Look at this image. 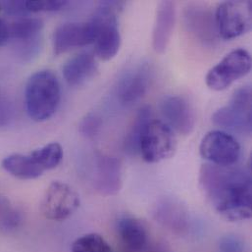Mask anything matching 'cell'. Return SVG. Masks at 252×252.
I'll return each instance as SVG.
<instances>
[{"instance_id": "obj_1", "label": "cell", "mask_w": 252, "mask_h": 252, "mask_svg": "<svg viewBox=\"0 0 252 252\" xmlns=\"http://www.w3.org/2000/svg\"><path fill=\"white\" fill-rule=\"evenodd\" d=\"M200 189L214 210L237 222L252 217V175L250 169L202 165Z\"/></svg>"}, {"instance_id": "obj_2", "label": "cell", "mask_w": 252, "mask_h": 252, "mask_svg": "<svg viewBox=\"0 0 252 252\" xmlns=\"http://www.w3.org/2000/svg\"><path fill=\"white\" fill-rule=\"evenodd\" d=\"M60 95V84L54 73L48 70L34 73L25 89V103L30 118L36 122L48 120L56 112Z\"/></svg>"}, {"instance_id": "obj_3", "label": "cell", "mask_w": 252, "mask_h": 252, "mask_svg": "<svg viewBox=\"0 0 252 252\" xmlns=\"http://www.w3.org/2000/svg\"><path fill=\"white\" fill-rule=\"evenodd\" d=\"M63 159V149L57 142L48 143L28 154L14 153L2 161L6 172L21 180H33L57 167Z\"/></svg>"}, {"instance_id": "obj_4", "label": "cell", "mask_w": 252, "mask_h": 252, "mask_svg": "<svg viewBox=\"0 0 252 252\" xmlns=\"http://www.w3.org/2000/svg\"><path fill=\"white\" fill-rule=\"evenodd\" d=\"M123 6L124 2L119 1L101 2L90 20L95 32V53L102 60H111L120 49L121 34L117 15Z\"/></svg>"}, {"instance_id": "obj_5", "label": "cell", "mask_w": 252, "mask_h": 252, "mask_svg": "<svg viewBox=\"0 0 252 252\" xmlns=\"http://www.w3.org/2000/svg\"><path fill=\"white\" fill-rule=\"evenodd\" d=\"M177 149L174 130L165 122L151 120L145 127L138 143V151L144 161L159 163L172 157Z\"/></svg>"}, {"instance_id": "obj_6", "label": "cell", "mask_w": 252, "mask_h": 252, "mask_svg": "<svg viewBox=\"0 0 252 252\" xmlns=\"http://www.w3.org/2000/svg\"><path fill=\"white\" fill-rule=\"evenodd\" d=\"M212 121L215 125L242 134H251L252 128V89L237 90L229 105L217 110Z\"/></svg>"}, {"instance_id": "obj_7", "label": "cell", "mask_w": 252, "mask_h": 252, "mask_svg": "<svg viewBox=\"0 0 252 252\" xmlns=\"http://www.w3.org/2000/svg\"><path fill=\"white\" fill-rule=\"evenodd\" d=\"M252 70V57L243 48L227 54L206 75L205 82L209 89L220 92L228 89L236 81L247 76Z\"/></svg>"}, {"instance_id": "obj_8", "label": "cell", "mask_w": 252, "mask_h": 252, "mask_svg": "<svg viewBox=\"0 0 252 252\" xmlns=\"http://www.w3.org/2000/svg\"><path fill=\"white\" fill-rule=\"evenodd\" d=\"M218 34L231 40L247 33L252 27V3L227 1L221 3L215 12Z\"/></svg>"}, {"instance_id": "obj_9", "label": "cell", "mask_w": 252, "mask_h": 252, "mask_svg": "<svg viewBox=\"0 0 252 252\" xmlns=\"http://www.w3.org/2000/svg\"><path fill=\"white\" fill-rule=\"evenodd\" d=\"M79 206V193L70 185L56 181L50 184L44 193L41 212L49 220L64 221L72 216Z\"/></svg>"}, {"instance_id": "obj_10", "label": "cell", "mask_w": 252, "mask_h": 252, "mask_svg": "<svg viewBox=\"0 0 252 252\" xmlns=\"http://www.w3.org/2000/svg\"><path fill=\"white\" fill-rule=\"evenodd\" d=\"M199 151L210 164L231 167L240 159L241 145L233 135L222 130H212L202 138Z\"/></svg>"}, {"instance_id": "obj_11", "label": "cell", "mask_w": 252, "mask_h": 252, "mask_svg": "<svg viewBox=\"0 0 252 252\" xmlns=\"http://www.w3.org/2000/svg\"><path fill=\"white\" fill-rule=\"evenodd\" d=\"M43 23L36 18H21L9 27V39L24 61L35 57L41 47Z\"/></svg>"}, {"instance_id": "obj_12", "label": "cell", "mask_w": 252, "mask_h": 252, "mask_svg": "<svg viewBox=\"0 0 252 252\" xmlns=\"http://www.w3.org/2000/svg\"><path fill=\"white\" fill-rule=\"evenodd\" d=\"M95 32L91 21L86 23H64L53 33L55 55L66 53L74 48L94 43Z\"/></svg>"}, {"instance_id": "obj_13", "label": "cell", "mask_w": 252, "mask_h": 252, "mask_svg": "<svg viewBox=\"0 0 252 252\" xmlns=\"http://www.w3.org/2000/svg\"><path fill=\"white\" fill-rule=\"evenodd\" d=\"M161 111L167 125L183 135L190 134L195 126V115L191 105L182 96L171 95L163 99Z\"/></svg>"}, {"instance_id": "obj_14", "label": "cell", "mask_w": 252, "mask_h": 252, "mask_svg": "<svg viewBox=\"0 0 252 252\" xmlns=\"http://www.w3.org/2000/svg\"><path fill=\"white\" fill-rule=\"evenodd\" d=\"M122 166L110 155L98 154L95 160L94 188L102 195H116L122 189Z\"/></svg>"}, {"instance_id": "obj_15", "label": "cell", "mask_w": 252, "mask_h": 252, "mask_svg": "<svg viewBox=\"0 0 252 252\" xmlns=\"http://www.w3.org/2000/svg\"><path fill=\"white\" fill-rule=\"evenodd\" d=\"M176 21L175 3L162 1L159 3L152 31V47L156 53H164L169 45Z\"/></svg>"}, {"instance_id": "obj_16", "label": "cell", "mask_w": 252, "mask_h": 252, "mask_svg": "<svg viewBox=\"0 0 252 252\" xmlns=\"http://www.w3.org/2000/svg\"><path fill=\"white\" fill-rule=\"evenodd\" d=\"M185 25L188 32L203 43H213L217 38L215 17L203 7H189L185 12Z\"/></svg>"}, {"instance_id": "obj_17", "label": "cell", "mask_w": 252, "mask_h": 252, "mask_svg": "<svg viewBox=\"0 0 252 252\" xmlns=\"http://www.w3.org/2000/svg\"><path fill=\"white\" fill-rule=\"evenodd\" d=\"M150 81V70L146 65L139 66L127 73L119 82L117 94L124 104H131L138 101L146 94Z\"/></svg>"}, {"instance_id": "obj_18", "label": "cell", "mask_w": 252, "mask_h": 252, "mask_svg": "<svg viewBox=\"0 0 252 252\" xmlns=\"http://www.w3.org/2000/svg\"><path fill=\"white\" fill-rule=\"evenodd\" d=\"M98 72V65L90 53H80L69 59L63 67L66 82L73 87L82 86L92 80Z\"/></svg>"}, {"instance_id": "obj_19", "label": "cell", "mask_w": 252, "mask_h": 252, "mask_svg": "<svg viewBox=\"0 0 252 252\" xmlns=\"http://www.w3.org/2000/svg\"><path fill=\"white\" fill-rule=\"evenodd\" d=\"M154 219L162 226L175 232H181L188 225V212L175 199L163 198L159 200L152 211Z\"/></svg>"}, {"instance_id": "obj_20", "label": "cell", "mask_w": 252, "mask_h": 252, "mask_svg": "<svg viewBox=\"0 0 252 252\" xmlns=\"http://www.w3.org/2000/svg\"><path fill=\"white\" fill-rule=\"evenodd\" d=\"M118 233L126 252H143L147 249L148 234L140 220L131 216L121 218Z\"/></svg>"}, {"instance_id": "obj_21", "label": "cell", "mask_w": 252, "mask_h": 252, "mask_svg": "<svg viewBox=\"0 0 252 252\" xmlns=\"http://www.w3.org/2000/svg\"><path fill=\"white\" fill-rule=\"evenodd\" d=\"M152 113L151 109L148 106L142 107L138 113L136 114L134 121L132 123V126L130 127L126 140H125V146L129 151H138V143L139 139L145 129L148 123L152 120L151 119Z\"/></svg>"}, {"instance_id": "obj_22", "label": "cell", "mask_w": 252, "mask_h": 252, "mask_svg": "<svg viewBox=\"0 0 252 252\" xmlns=\"http://www.w3.org/2000/svg\"><path fill=\"white\" fill-rule=\"evenodd\" d=\"M22 217L11 201L0 195V233L15 231L21 224Z\"/></svg>"}, {"instance_id": "obj_23", "label": "cell", "mask_w": 252, "mask_h": 252, "mask_svg": "<svg viewBox=\"0 0 252 252\" xmlns=\"http://www.w3.org/2000/svg\"><path fill=\"white\" fill-rule=\"evenodd\" d=\"M72 252H112V249L100 235L88 234L73 243Z\"/></svg>"}, {"instance_id": "obj_24", "label": "cell", "mask_w": 252, "mask_h": 252, "mask_svg": "<svg viewBox=\"0 0 252 252\" xmlns=\"http://www.w3.org/2000/svg\"><path fill=\"white\" fill-rule=\"evenodd\" d=\"M68 4L62 0H42V1H25L26 10L28 13L36 12H53L63 9Z\"/></svg>"}, {"instance_id": "obj_25", "label": "cell", "mask_w": 252, "mask_h": 252, "mask_svg": "<svg viewBox=\"0 0 252 252\" xmlns=\"http://www.w3.org/2000/svg\"><path fill=\"white\" fill-rule=\"evenodd\" d=\"M102 126L101 118L94 113H90L85 116L80 124V130L83 135L89 138H93L98 134Z\"/></svg>"}, {"instance_id": "obj_26", "label": "cell", "mask_w": 252, "mask_h": 252, "mask_svg": "<svg viewBox=\"0 0 252 252\" xmlns=\"http://www.w3.org/2000/svg\"><path fill=\"white\" fill-rule=\"evenodd\" d=\"M244 242L237 236L229 235L220 240L219 252H244Z\"/></svg>"}, {"instance_id": "obj_27", "label": "cell", "mask_w": 252, "mask_h": 252, "mask_svg": "<svg viewBox=\"0 0 252 252\" xmlns=\"http://www.w3.org/2000/svg\"><path fill=\"white\" fill-rule=\"evenodd\" d=\"M11 118V109L9 105L0 99V126H4L8 123Z\"/></svg>"}, {"instance_id": "obj_28", "label": "cell", "mask_w": 252, "mask_h": 252, "mask_svg": "<svg viewBox=\"0 0 252 252\" xmlns=\"http://www.w3.org/2000/svg\"><path fill=\"white\" fill-rule=\"evenodd\" d=\"M9 40V27L0 19V46Z\"/></svg>"}, {"instance_id": "obj_29", "label": "cell", "mask_w": 252, "mask_h": 252, "mask_svg": "<svg viewBox=\"0 0 252 252\" xmlns=\"http://www.w3.org/2000/svg\"><path fill=\"white\" fill-rule=\"evenodd\" d=\"M151 252H168L166 249H164L163 247H157L155 248L153 251H151Z\"/></svg>"}, {"instance_id": "obj_30", "label": "cell", "mask_w": 252, "mask_h": 252, "mask_svg": "<svg viewBox=\"0 0 252 252\" xmlns=\"http://www.w3.org/2000/svg\"><path fill=\"white\" fill-rule=\"evenodd\" d=\"M0 94H1V93H0Z\"/></svg>"}]
</instances>
